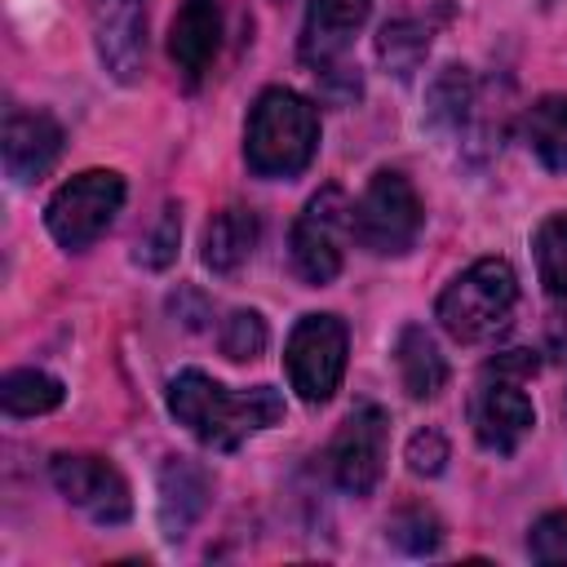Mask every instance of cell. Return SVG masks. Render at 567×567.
<instances>
[{
  "label": "cell",
  "mask_w": 567,
  "mask_h": 567,
  "mask_svg": "<svg viewBox=\"0 0 567 567\" xmlns=\"http://www.w3.org/2000/svg\"><path fill=\"white\" fill-rule=\"evenodd\" d=\"M168 412L208 447H239L248 434L275 425L284 416V399L270 385L252 390H226L221 381L186 368L168 381Z\"/></svg>",
  "instance_id": "1"
},
{
  "label": "cell",
  "mask_w": 567,
  "mask_h": 567,
  "mask_svg": "<svg viewBox=\"0 0 567 567\" xmlns=\"http://www.w3.org/2000/svg\"><path fill=\"white\" fill-rule=\"evenodd\" d=\"M319 146V115L301 93L266 89L252 102L244 159L257 177H297Z\"/></svg>",
  "instance_id": "2"
},
{
  "label": "cell",
  "mask_w": 567,
  "mask_h": 567,
  "mask_svg": "<svg viewBox=\"0 0 567 567\" xmlns=\"http://www.w3.org/2000/svg\"><path fill=\"white\" fill-rule=\"evenodd\" d=\"M518 301V275L501 257H483L470 270H461L439 292V323L456 341H487L509 323V310Z\"/></svg>",
  "instance_id": "3"
},
{
  "label": "cell",
  "mask_w": 567,
  "mask_h": 567,
  "mask_svg": "<svg viewBox=\"0 0 567 567\" xmlns=\"http://www.w3.org/2000/svg\"><path fill=\"white\" fill-rule=\"evenodd\" d=\"M350 235L359 248H368L377 257L408 252L421 235V199H416L412 182L394 168L372 173L363 195L350 204Z\"/></svg>",
  "instance_id": "4"
},
{
  "label": "cell",
  "mask_w": 567,
  "mask_h": 567,
  "mask_svg": "<svg viewBox=\"0 0 567 567\" xmlns=\"http://www.w3.org/2000/svg\"><path fill=\"white\" fill-rule=\"evenodd\" d=\"M120 204H124V177L111 168H89L53 190L44 208V226L62 248L80 252L115 221Z\"/></svg>",
  "instance_id": "5"
},
{
  "label": "cell",
  "mask_w": 567,
  "mask_h": 567,
  "mask_svg": "<svg viewBox=\"0 0 567 567\" xmlns=\"http://www.w3.org/2000/svg\"><path fill=\"white\" fill-rule=\"evenodd\" d=\"M346 323L337 315H301L292 337H288V350H284V363H288V381L292 390L306 399V403H328L332 390L341 385V372H346Z\"/></svg>",
  "instance_id": "6"
},
{
  "label": "cell",
  "mask_w": 567,
  "mask_h": 567,
  "mask_svg": "<svg viewBox=\"0 0 567 567\" xmlns=\"http://www.w3.org/2000/svg\"><path fill=\"white\" fill-rule=\"evenodd\" d=\"M350 235V199L341 186H323L292 221V266L306 284H332L341 270V239Z\"/></svg>",
  "instance_id": "7"
},
{
  "label": "cell",
  "mask_w": 567,
  "mask_h": 567,
  "mask_svg": "<svg viewBox=\"0 0 567 567\" xmlns=\"http://www.w3.org/2000/svg\"><path fill=\"white\" fill-rule=\"evenodd\" d=\"M385 430H390V421L377 403H359L341 421V430L328 443V470L341 492L368 496L377 487V478L385 470Z\"/></svg>",
  "instance_id": "8"
},
{
  "label": "cell",
  "mask_w": 567,
  "mask_h": 567,
  "mask_svg": "<svg viewBox=\"0 0 567 567\" xmlns=\"http://www.w3.org/2000/svg\"><path fill=\"white\" fill-rule=\"evenodd\" d=\"M470 425H474V439L487 452L509 456L527 439V430L536 425L532 399L523 394V377H509V372L487 368L483 381H478V390H474V403H470Z\"/></svg>",
  "instance_id": "9"
},
{
  "label": "cell",
  "mask_w": 567,
  "mask_h": 567,
  "mask_svg": "<svg viewBox=\"0 0 567 567\" xmlns=\"http://www.w3.org/2000/svg\"><path fill=\"white\" fill-rule=\"evenodd\" d=\"M49 474H53V487L75 509H84L93 523L111 527V523H124L133 514V496H128L124 474L115 465H106L102 456H71V452H62V456H53Z\"/></svg>",
  "instance_id": "10"
},
{
  "label": "cell",
  "mask_w": 567,
  "mask_h": 567,
  "mask_svg": "<svg viewBox=\"0 0 567 567\" xmlns=\"http://www.w3.org/2000/svg\"><path fill=\"white\" fill-rule=\"evenodd\" d=\"M93 35L115 80H137L146 62V13L142 0H93Z\"/></svg>",
  "instance_id": "11"
},
{
  "label": "cell",
  "mask_w": 567,
  "mask_h": 567,
  "mask_svg": "<svg viewBox=\"0 0 567 567\" xmlns=\"http://www.w3.org/2000/svg\"><path fill=\"white\" fill-rule=\"evenodd\" d=\"M62 155V128L44 111H18L4 120V168L13 182L44 177Z\"/></svg>",
  "instance_id": "12"
},
{
  "label": "cell",
  "mask_w": 567,
  "mask_h": 567,
  "mask_svg": "<svg viewBox=\"0 0 567 567\" xmlns=\"http://www.w3.org/2000/svg\"><path fill=\"white\" fill-rule=\"evenodd\" d=\"M372 0H310L306 27H301V58L319 71L350 44V35L363 27Z\"/></svg>",
  "instance_id": "13"
},
{
  "label": "cell",
  "mask_w": 567,
  "mask_h": 567,
  "mask_svg": "<svg viewBox=\"0 0 567 567\" xmlns=\"http://www.w3.org/2000/svg\"><path fill=\"white\" fill-rule=\"evenodd\" d=\"M217 35H221V13H217V0H182L177 18H173V31H168V53L177 62V71L195 84L213 53H217Z\"/></svg>",
  "instance_id": "14"
},
{
  "label": "cell",
  "mask_w": 567,
  "mask_h": 567,
  "mask_svg": "<svg viewBox=\"0 0 567 567\" xmlns=\"http://www.w3.org/2000/svg\"><path fill=\"white\" fill-rule=\"evenodd\" d=\"M208 505V474L195 465V461H164L159 470V523H164V536L177 540L186 536V527L204 514Z\"/></svg>",
  "instance_id": "15"
},
{
  "label": "cell",
  "mask_w": 567,
  "mask_h": 567,
  "mask_svg": "<svg viewBox=\"0 0 567 567\" xmlns=\"http://www.w3.org/2000/svg\"><path fill=\"white\" fill-rule=\"evenodd\" d=\"M394 363H399V381L412 399H434L447 381V359L439 350V341L421 328V323H408L394 341Z\"/></svg>",
  "instance_id": "16"
},
{
  "label": "cell",
  "mask_w": 567,
  "mask_h": 567,
  "mask_svg": "<svg viewBox=\"0 0 567 567\" xmlns=\"http://www.w3.org/2000/svg\"><path fill=\"white\" fill-rule=\"evenodd\" d=\"M252 244H257V213L252 208H239V204L235 208H221L208 221V230H204V266L217 270V275H230L235 266L248 261Z\"/></svg>",
  "instance_id": "17"
},
{
  "label": "cell",
  "mask_w": 567,
  "mask_h": 567,
  "mask_svg": "<svg viewBox=\"0 0 567 567\" xmlns=\"http://www.w3.org/2000/svg\"><path fill=\"white\" fill-rule=\"evenodd\" d=\"M523 142L532 146V155L554 168L567 173V97L563 93H545L527 106L523 115Z\"/></svg>",
  "instance_id": "18"
},
{
  "label": "cell",
  "mask_w": 567,
  "mask_h": 567,
  "mask_svg": "<svg viewBox=\"0 0 567 567\" xmlns=\"http://www.w3.org/2000/svg\"><path fill=\"white\" fill-rule=\"evenodd\" d=\"M62 403V381L40 368H13L0 381V408L9 416H40Z\"/></svg>",
  "instance_id": "19"
},
{
  "label": "cell",
  "mask_w": 567,
  "mask_h": 567,
  "mask_svg": "<svg viewBox=\"0 0 567 567\" xmlns=\"http://www.w3.org/2000/svg\"><path fill=\"white\" fill-rule=\"evenodd\" d=\"M536 270L549 297H567V213L545 217L536 230Z\"/></svg>",
  "instance_id": "20"
},
{
  "label": "cell",
  "mask_w": 567,
  "mask_h": 567,
  "mask_svg": "<svg viewBox=\"0 0 567 567\" xmlns=\"http://www.w3.org/2000/svg\"><path fill=\"white\" fill-rule=\"evenodd\" d=\"M425 49H430V31H425L421 22H408V18L385 22V31L377 35V53H381V62H385L394 75L416 71V62L425 58Z\"/></svg>",
  "instance_id": "21"
},
{
  "label": "cell",
  "mask_w": 567,
  "mask_h": 567,
  "mask_svg": "<svg viewBox=\"0 0 567 567\" xmlns=\"http://www.w3.org/2000/svg\"><path fill=\"white\" fill-rule=\"evenodd\" d=\"M266 350V319L257 310H235L221 323V354L235 363H248Z\"/></svg>",
  "instance_id": "22"
},
{
  "label": "cell",
  "mask_w": 567,
  "mask_h": 567,
  "mask_svg": "<svg viewBox=\"0 0 567 567\" xmlns=\"http://www.w3.org/2000/svg\"><path fill=\"white\" fill-rule=\"evenodd\" d=\"M390 540L403 545L408 554H430V549H439L443 527H439V518H434L430 509L412 505V509H399V514L390 518Z\"/></svg>",
  "instance_id": "23"
},
{
  "label": "cell",
  "mask_w": 567,
  "mask_h": 567,
  "mask_svg": "<svg viewBox=\"0 0 567 567\" xmlns=\"http://www.w3.org/2000/svg\"><path fill=\"white\" fill-rule=\"evenodd\" d=\"M177 239H182V217H177V204H168L159 213V221L151 226V235L137 244L133 261L146 266V270H164L173 257H177Z\"/></svg>",
  "instance_id": "24"
},
{
  "label": "cell",
  "mask_w": 567,
  "mask_h": 567,
  "mask_svg": "<svg viewBox=\"0 0 567 567\" xmlns=\"http://www.w3.org/2000/svg\"><path fill=\"white\" fill-rule=\"evenodd\" d=\"M527 554L536 563H567V509H549L532 523Z\"/></svg>",
  "instance_id": "25"
},
{
  "label": "cell",
  "mask_w": 567,
  "mask_h": 567,
  "mask_svg": "<svg viewBox=\"0 0 567 567\" xmlns=\"http://www.w3.org/2000/svg\"><path fill=\"white\" fill-rule=\"evenodd\" d=\"M443 461H447V439H443L439 430H416V434L408 439V470H412V474L434 478V474L443 470Z\"/></svg>",
  "instance_id": "26"
}]
</instances>
